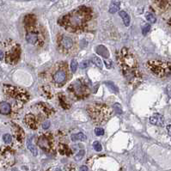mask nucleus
Instances as JSON below:
<instances>
[{
	"mask_svg": "<svg viewBox=\"0 0 171 171\" xmlns=\"http://www.w3.org/2000/svg\"><path fill=\"white\" fill-rule=\"evenodd\" d=\"M91 17L92 15L90 9L80 8L62 17L59 23L65 30L71 33H81L86 29Z\"/></svg>",
	"mask_w": 171,
	"mask_h": 171,
	"instance_id": "nucleus-1",
	"label": "nucleus"
},
{
	"mask_svg": "<svg viewBox=\"0 0 171 171\" xmlns=\"http://www.w3.org/2000/svg\"><path fill=\"white\" fill-rule=\"evenodd\" d=\"M118 63L123 75L132 84L137 83L141 78L138 69V61L133 54L127 48H122L118 57Z\"/></svg>",
	"mask_w": 171,
	"mask_h": 171,
	"instance_id": "nucleus-2",
	"label": "nucleus"
},
{
	"mask_svg": "<svg viewBox=\"0 0 171 171\" xmlns=\"http://www.w3.org/2000/svg\"><path fill=\"white\" fill-rule=\"evenodd\" d=\"M24 26L27 42L34 46H43L46 41V34L42 28L37 23L36 17L33 15L25 16Z\"/></svg>",
	"mask_w": 171,
	"mask_h": 171,
	"instance_id": "nucleus-3",
	"label": "nucleus"
},
{
	"mask_svg": "<svg viewBox=\"0 0 171 171\" xmlns=\"http://www.w3.org/2000/svg\"><path fill=\"white\" fill-rule=\"evenodd\" d=\"M87 113L95 124L103 125L111 118L113 110L105 104L91 103L87 106Z\"/></svg>",
	"mask_w": 171,
	"mask_h": 171,
	"instance_id": "nucleus-4",
	"label": "nucleus"
},
{
	"mask_svg": "<svg viewBox=\"0 0 171 171\" xmlns=\"http://www.w3.org/2000/svg\"><path fill=\"white\" fill-rule=\"evenodd\" d=\"M4 93L9 96L13 101H15L14 104L15 106L21 108L23 106V104H25L28 99H29V95L28 93L20 88V87H15V86H11V85H4L3 88Z\"/></svg>",
	"mask_w": 171,
	"mask_h": 171,
	"instance_id": "nucleus-5",
	"label": "nucleus"
},
{
	"mask_svg": "<svg viewBox=\"0 0 171 171\" xmlns=\"http://www.w3.org/2000/svg\"><path fill=\"white\" fill-rule=\"evenodd\" d=\"M68 79V69L65 63L56 64L51 71V81L57 87L60 88L65 84Z\"/></svg>",
	"mask_w": 171,
	"mask_h": 171,
	"instance_id": "nucleus-6",
	"label": "nucleus"
},
{
	"mask_svg": "<svg viewBox=\"0 0 171 171\" xmlns=\"http://www.w3.org/2000/svg\"><path fill=\"white\" fill-rule=\"evenodd\" d=\"M145 65L146 68L158 77H164L170 74V64L169 62L152 59L147 61Z\"/></svg>",
	"mask_w": 171,
	"mask_h": 171,
	"instance_id": "nucleus-7",
	"label": "nucleus"
},
{
	"mask_svg": "<svg viewBox=\"0 0 171 171\" xmlns=\"http://www.w3.org/2000/svg\"><path fill=\"white\" fill-rule=\"evenodd\" d=\"M67 90L77 100L83 99L90 95V87L83 79H77L72 82L69 85Z\"/></svg>",
	"mask_w": 171,
	"mask_h": 171,
	"instance_id": "nucleus-8",
	"label": "nucleus"
},
{
	"mask_svg": "<svg viewBox=\"0 0 171 171\" xmlns=\"http://www.w3.org/2000/svg\"><path fill=\"white\" fill-rule=\"evenodd\" d=\"M6 51V61L9 64L15 65L18 62L21 56V47L13 40H6L5 45Z\"/></svg>",
	"mask_w": 171,
	"mask_h": 171,
	"instance_id": "nucleus-9",
	"label": "nucleus"
},
{
	"mask_svg": "<svg viewBox=\"0 0 171 171\" xmlns=\"http://www.w3.org/2000/svg\"><path fill=\"white\" fill-rule=\"evenodd\" d=\"M37 145L44 151L52 152L54 148V139L50 133L41 134L37 139Z\"/></svg>",
	"mask_w": 171,
	"mask_h": 171,
	"instance_id": "nucleus-10",
	"label": "nucleus"
},
{
	"mask_svg": "<svg viewBox=\"0 0 171 171\" xmlns=\"http://www.w3.org/2000/svg\"><path fill=\"white\" fill-rule=\"evenodd\" d=\"M15 164L14 152L9 148H3L0 151V166L1 167H10Z\"/></svg>",
	"mask_w": 171,
	"mask_h": 171,
	"instance_id": "nucleus-11",
	"label": "nucleus"
},
{
	"mask_svg": "<svg viewBox=\"0 0 171 171\" xmlns=\"http://www.w3.org/2000/svg\"><path fill=\"white\" fill-rule=\"evenodd\" d=\"M35 110L37 112V114H35V116L40 121L41 119H46L48 116L52 115L54 113V109L47 103L45 102H40L38 104H36L34 106Z\"/></svg>",
	"mask_w": 171,
	"mask_h": 171,
	"instance_id": "nucleus-12",
	"label": "nucleus"
},
{
	"mask_svg": "<svg viewBox=\"0 0 171 171\" xmlns=\"http://www.w3.org/2000/svg\"><path fill=\"white\" fill-rule=\"evenodd\" d=\"M58 46L62 53H69L74 46V42L70 36L66 34H61L58 39Z\"/></svg>",
	"mask_w": 171,
	"mask_h": 171,
	"instance_id": "nucleus-13",
	"label": "nucleus"
},
{
	"mask_svg": "<svg viewBox=\"0 0 171 171\" xmlns=\"http://www.w3.org/2000/svg\"><path fill=\"white\" fill-rule=\"evenodd\" d=\"M12 133L14 134V140L15 141V145L17 146L22 145L23 140L25 139V133L24 131L16 124H12Z\"/></svg>",
	"mask_w": 171,
	"mask_h": 171,
	"instance_id": "nucleus-14",
	"label": "nucleus"
},
{
	"mask_svg": "<svg viewBox=\"0 0 171 171\" xmlns=\"http://www.w3.org/2000/svg\"><path fill=\"white\" fill-rule=\"evenodd\" d=\"M24 122L28 128L36 130L39 127L40 120L34 114H27L24 117Z\"/></svg>",
	"mask_w": 171,
	"mask_h": 171,
	"instance_id": "nucleus-15",
	"label": "nucleus"
},
{
	"mask_svg": "<svg viewBox=\"0 0 171 171\" xmlns=\"http://www.w3.org/2000/svg\"><path fill=\"white\" fill-rule=\"evenodd\" d=\"M150 122L153 125H157L159 127H164L165 124L164 117L160 114H155L153 116L150 118Z\"/></svg>",
	"mask_w": 171,
	"mask_h": 171,
	"instance_id": "nucleus-16",
	"label": "nucleus"
},
{
	"mask_svg": "<svg viewBox=\"0 0 171 171\" xmlns=\"http://www.w3.org/2000/svg\"><path fill=\"white\" fill-rule=\"evenodd\" d=\"M34 135H32V136L28 139V142H27V147H28V149L31 151V153H32L34 157H36V156L38 155V150H37V148H36L34 143Z\"/></svg>",
	"mask_w": 171,
	"mask_h": 171,
	"instance_id": "nucleus-17",
	"label": "nucleus"
},
{
	"mask_svg": "<svg viewBox=\"0 0 171 171\" xmlns=\"http://www.w3.org/2000/svg\"><path fill=\"white\" fill-rule=\"evenodd\" d=\"M10 112H11V106L9 103H8L6 102H0V114L7 115V114H10Z\"/></svg>",
	"mask_w": 171,
	"mask_h": 171,
	"instance_id": "nucleus-18",
	"label": "nucleus"
},
{
	"mask_svg": "<svg viewBox=\"0 0 171 171\" xmlns=\"http://www.w3.org/2000/svg\"><path fill=\"white\" fill-rule=\"evenodd\" d=\"M96 53L102 56L103 58L105 59H108L109 57V53H108V50L107 49L106 46H104L103 45H99L97 47H96Z\"/></svg>",
	"mask_w": 171,
	"mask_h": 171,
	"instance_id": "nucleus-19",
	"label": "nucleus"
},
{
	"mask_svg": "<svg viewBox=\"0 0 171 171\" xmlns=\"http://www.w3.org/2000/svg\"><path fill=\"white\" fill-rule=\"evenodd\" d=\"M41 91H42V96H45L46 98H52L53 94V90L51 89L50 86L48 85H46V86H42L41 88Z\"/></svg>",
	"mask_w": 171,
	"mask_h": 171,
	"instance_id": "nucleus-20",
	"label": "nucleus"
},
{
	"mask_svg": "<svg viewBox=\"0 0 171 171\" xmlns=\"http://www.w3.org/2000/svg\"><path fill=\"white\" fill-rule=\"evenodd\" d=\"M119 15H120V16L122 18V20H123V22H124L125 26L128 27V26L130 25V22H131V19H130L129 15H128L125 10H121V11H120V12H119Z\"/></svg>",
	"mask_w": 171,
	"mask_h": 171,
	"instance_id": "nucleus-21",
	"label": "nucleus"
},
{
	"mask_svg": "<svg viewBox=\"0 0 171 171\" xmlns=\"http://www.w3.org/2000/svg\"><path fill=\"white\" fill-rule=\"evenodd\" d=\"M59 153L62 154V155L69 156V155L71 154V150H70V148H69L66 145L62 144V143H60V144L59 145Z\"/></svg>",
	"mask_w": 171,
	"mask_h": 171,
	"instance_id": "nucleus-22",
	"label": "nucleus"
},
{
	"mask_svg": "<svg viewBox=\"0 0 171 171\" xmlns=\"http://www.w3.org/2000/svg\"><path fill=\"white\" fill-rule=\"evenodd\" d=\"M59 102L62 108H64L65 109H68L71 107V104L69 103V102H67V99L65 98V96H63L62 94L59 95Z\"/></svg>",
	"mask_w": 171,
	"mask_h": 171,
	"instance_id": "nucleus-23",
	"label": "nucleus"
},
{
	"mask_svg": "<svg viewBox=\"0 0 171 171\" xmlns=\"http://www.w3.org/2000/svg\"><path fill=\"white\" fill-rule=\"evenodd\" d=\"M71 139L73 142H77V141H85L86 140V136L83 133H79L77 134H72L71 136Z\"/></svg>",
	"mask_w": 171,
	"mask_h": 171,
	"instance_id": "nucleus-24",
	"label": "nucleus"
},
{
	"mask_svg": "<svg viewBox=\"0 0 171 171\" xmlns=\"http://www.w3.org/2000/svg\"><path fill=\"white\" fill-rule=\"evenodd\" d=\"M120 1L118 0H114L112 2L110 7H109V12L112 13V14H114L116 13L119 9H120Z\"/></svg>",
	"mask_w": 171,
	"mask_h": 171,
	"instance_id": "nucleus-25",
	"label": "nucleus"
},
{
	"mask_svg": "<svg viewBox=\"0 0 171 171\" xmlns=\"http://www.w3.org/2000/svg\"><path fill=\"white\" fill-rule=\"evenodd\" d=\"M105 84L107 85V87L111 90V91H113L114 93H118L119 92V89H118V87L113 83V82H106L105 83Z\"/></svg>",
	"mask_w": 171,
	"mask_h": 171,
	"instance_id": "nucleus-26",
	"label": "nucleus"
},
{
	"mask_svg": "<svg viewBox=\"0 0 171 171\" xmlns=\"http://www.w3.org/2000/svg\"><path fill=\"white\" fill-rule=\"evenodd\" d=\"M92 62H93V64H94L96 66L99 67L100 69H102V67H103V65H102V60H101L98 57H96V56H93V58H92Z\"/></svg>",
	"mask_w": 171,
	"mask_h": 171,
	"instance_id": "nucleus-27",
	"label": "nucleus"
},
{
	"mask_svg": "<svg viewBox=\"0 0 171 171\" xmlns=\"http://www.w3.org/2000/svg\"><path fill=\"white\" fill-rule=\"evenodd\" d=\"M145 17H146L147 21H149V22H151V23H155V22H156V21H157V19H156V17H155V15H154L152 13H150V12L146 13Z\"/></svg>",
	"mask_w": 171,
	"mask_h": 171,
	"instance_id": "nucleus-28",
	"label": "nucleus"
},
{
	"mask_svg": "<svg viewBox=\"0 0 171 171\" xmlns=\"http://www.w3.org/2000/svg\"><path fill=\"white\" fill-rule=\"evenodd\" d=\"M77 66H78V64H77V61L73 59L71 62V70L72 71V73H75L77 71Z\"/></svg>",
	"mask_w": 171,
	"mask_h": 171,
	"instance_id": "nucleus-29",
	"label": "nucleus"
},
{
	"mask_svg": "<svg viewBox=\"0 0 171 171\" xmlns=\"http://www.w3.org/2000/svg\"><path fill=\"white\" fill-rule=\"evenodd\" d=\"M3 142L6 143V144H10V143L12 142V137H11V135L6 133V134H4V135L3 136Z\"/></svg>",
	"mask_w": 171,
	"mask_h": 171,
	"instance_id": "nucleus-30",
	"label": "nucleus"
},
{
	"mask_svg": "<svg viewBox=\"0 0 171 171\" xmlns=\"http://www.w3.org/2000/svg\"><path fill=\"white\" fill-rule=\"evenodd\" d=\"M84 154H85V151H84V150L79 151V152L77 153V155L75 156V160H76V161H80V160L83 158Z\"/></svg>",
	"mask_w": 171,
	"mask_h": 171,
	"instance_id": "nucleus-31",
	"label": "nucleus"
},
{
	"mask_svg": "<svg viewBox=\"0 0 171 171\" xmlns=\"http://www.w3.org/2000/svg\"><path fill=\"white\" fill-rule=\"evenodd\" d=\"M114 108L115 112H116L118 114H122L123 111H122V108H121V104H119V103H114Z\"/></svg>",
	"mask_w": 171,
	"mask_h": 171,
	"instance_id": "nucleus-32",
	"label": "nucleus"
},
{
	"mask_svg": "<svg viewBox=\"0 0 171 171\" xmlns=\"http://www.w3.org/2000/svg\"><path fill=\"white\" fill-rule=\"evenodd\" d=\"M93 148L95 149V151H101L102 150V145L100 144V142L98 141H95L93 143Z\"/></svg>",
	"mask_w": 171,
	"mask_h": 171,
	"instance_id": "nucleus-33",
	"label": "nucleus"
},
{
	"mask_svg": "<svg viewBox=\"0 0 171 171\" xmlns=\"http://www.w3.org/2000/svg\"><path fill=\"white\" fill-rule=\"evenodd\" d=\"M150 30H151V25L148 24V23L145 24V25H144V27L142 28V32H143V34L144 35L147 34Z\"/></svg>",
	"mask_w": 171,
	"mask_h": 171,
	"instance_id": "nucleus-34",
	"label": "nucleus"
},
{
	"mask_svg": "<svg viewBox=\"0 0 171 171\" xmlns=\"http://www.w3.org/2000/svg\"><path fill=\"white\" fill-rule=\"evenodd\" d=\"M79 66L81 69H85L88 66H90V60H83L79 64Z\"/></svg>",
	"mask_w": 171,
	"mask_h": 171,
	"instance_id": "nucleus-35",
	"label": "nucleus"
},
{
	"mask_svg": "<svg viewBox=\"0 0 171 171\" xmlns=\"http://www.w3.org/2000/svg\"><path fill=\"white\" fill-rule=\"evenodd\" d=\"M95 133L96 136H102L104 134V130L102 128H100V127H97L95 129Z\"/></svg>",
	"mask_w": 171,
	"mask_h": 171,
	"instance_id": "nucleus-36",
	"label": "nucleus"
},
{
	"mask_svg": "<svg viewBox=\"0 0 171 171\" xmlns=\"http://www.w3.org/2000/svg\"><path fill=\"white\" fill-rule=\"evenodd\" d=\"M50 125H51L50 121H44V122L42 123L41 127H42L43 129H47V128H49Z\"/></svg>",
	"mask_w": 171,
	"mask_h": 171,
	"instance_id": "nucleus-37",
	"label": "nucleus"
},
{
	"mask_svg": "<svg viewBox=\"0 0 171 171\" xmlns=\"http://www.w3.org/2000/svg\"><path fill=\"white\" fill-rule=\"evenodd\" d=\"M104 62H105V64H106V65H107V68L109 69V68L112 66V62H111V61H108V59H105Z\"/></svg>",
	"mask_w": 171,
	"mask_h": 171,
	"instance_id": "nucleus-38",
	"label": "nucleus"
},
{
	"mask_svg": "<svg viewBox=\"0 0 171 171\" xmlns=\"http://www.w3.org/2000/svg\"><path fill=\"white\" fill-rule=\"evenodd\" d=\"M79 171H88V168L86 166H82L80 169H79Z\"/></svg>",
	"mask_w": 171,
	"mask_h": 171,
	"instance_id": "nucleus-39",
	"label": "nucleus"
},
{
	"mask_svg": "<svg viewBox=\"0 0 171 171\" xmlns=\"http://www.w3.org/2000/svg\"><path fill=\"white\" fill-rule=\"evenodd\" d=\"M3 56H4V55H3V53L0 50V60H2V59H3Z\"/></svg>",
	"mask_w": 171,
	"mask_h": 171,
	"instance_id": "nucleus-40",
	"label": "nucleus"
},
{
	"mask_svg": "<svg viewBox=\"0 0 171 171\" xmlns=\"http://www.w3.org/2000/svg\"><path fill=\"white\" fill-rule=\"evenodd\" d=\"M53 171H60V170L59 169H53ZM48 171H52V170H50Z\"/></svg>",
	"mask_w": 171,
	"mask_h": 171,
	"instance_id": "nucleus-41",
	"label": "nucleus"
}]
</instances>
